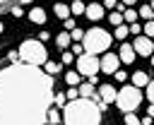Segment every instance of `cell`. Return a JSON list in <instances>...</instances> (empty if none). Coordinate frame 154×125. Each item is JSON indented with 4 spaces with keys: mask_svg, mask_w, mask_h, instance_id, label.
Masks as SVG:
<instances>
[{
    "mask_svg": "<svg viewBox=\"0 0 154 125\" xmlns=\"http://www.w3.org/2000/svg\"><path fill=\"white\" fill-rule=\"evenodd\" d=\"M29 19H31L34 24H46V10H43V7H34V10L29 12Z\"/></svg>",
    "mask_w": 154,
    "mask_h": 125,
    "instance_id": "cell-13",
    "label": "cell"
},
{
    "mask_svg": "<svg viewBox=\"0 0 154 125\" xmlns=\"http://www.w3.org/2000/svg\"><path fill=\"white\" fill-rule=\"evenodd\" d=\"M123 17L132 24V22H137V17H140V10H135V7H128L125 12H123Z\"/></svg>",
    "mask_w": 154,
    "mask_h": 125,
    "instance_id": "cell-21",
    "label": "cell"
},
{
    "mask_svg": "<svg viewBox=\"0 0 154 125\" xmlns=\"http://www.w3.org/2000/svg\"><path fill=\"white\" fill-rule=\"evenodd\" d=\"M65 29H67V31H72V29H75V19H72V17H67V19H65Z\"/></svg>",
    "mask_w": 154,
    "mask_h": 125,
    "instance_id": "cell-34",
    "label": "cell"
},
{
    "mask_svg": "<svg viewBox=\"0 0 154 125\" xmlns=\"http://www.w3.org/2000/svg\"><path fill=\"white\" fill-rule=\"evenodd\" d=\"M48 38H51L48 31H41V34H38V41H48Z\"/></svg>",
    "mask_w": 154,
    "mask_h": 125,
    "instance_id": "cell-36",
    "label": "cell"
},
{
    "mask_svg": "<svg viewBox=\"0 0 154 125\" xmlns=\"http://www.w3.org/2000/svg\"><path fill=\"white\" fill-rule=\"evenodd\" d=\"M65 94H67V99L72 101V99H77V96H79V87H70V91H65Z\"/></svg>",
    "mask_w": 154,
    "mask_h": 125,
    "instance_id": "cell-31",
    "label": "cell"
},
{
    "mask_svg": "<svg viewBox=\"0 0 154 125\" xmlns=\"http://www.w3.org/2000/svg\"><path fill=\"white\" fill-rule=\"evenodd\" d=\"M103 5H99V2H91V5H87V10H84V14H87V19H91V22H99V19H103Z\"/></svg>",
    "mask_w": 154,
    "mask_h": 125,
    "instance_id": "cell-9",
    "label": "cell"
},
{
    "mask_svg": "<svg viewBox=\"0 0 154 125\" xmlns=\"http://www.w3.org/2000/svg\"><path fill=\"white\" fill-rule=\"evenodd\" d=\"M125 125H142V120L130 111V113H125Z\"/></svg>",
    "mask_w": 154,
    "mask_h": 125,
    "instance_id": "cell-24",
    "label": "cell"
},
{
    "mask_svg": "<svg viewBox=\"0 0 154 125\" xmlns=\"http://www.w3.org/2000/svg\"><path fill=\"white\" fill-rule=\"evenodd\" d=\"M135 50H137V55H152L154 53V41H152V36H137L135 38Z\"/></svg>",
    "mask_w": 154,
    "mask_h": 125,
    "instance_id": "cell-7",
    "label": "cell"
},
{
    "mask_svg": "<svg viewBox=\"0 0 154 125\" xmlns=\"http://www.w3.org/2000/svg\"><path fill=\"white\" fill-rule=\"evenodd\" d=\"M147 99H149V103H154V79H149V84H147Z\"/></svg>",
    "mask_w": 154,
    "mask_h": 125,
    "instance_id": "cell-28",
    "label": "cell"
},
{
    "mask_svg": "<svg viewBox=\"0 0 154 125\" xmlns=\"http://www.w3.org/2000/svg\"><path fill=\"white\" fill-rule=\"evenodd\" d=\"M70 36H72V41H82V38H84V31H82L79 26H75V29L70 31Z\"/></svg>",
    "mask_w": 154,
    "mask_h": 125,
    "instance_id": "cell-27",
    "label": "cell"
},
{
    "mask_svg": "<svg viewBox=\"0 0 154 125\" xmlns=\"http://www.w3.org/2000/svg\"><path fill=\"white\" fill-rule=\"evenodd\" d=\"M123 19H125V17H123V14L118 12V10H113V12L108 14V22H111L113 26H120V24H123Z\"/></svg>",
    "mask_w": 154,
    "mask_h": 125,
    "instance_id": "cell-22",
    "label": "cell"
},
{
    "mask_svg": "<svg viewBox=\"0 0 154 125\" xmlns=\"http://www.w3.org/2000/svg\"><path fill=\"white\" fill-rule=\"evenodd\" d=\"M123 2H125V5H128V7H132V5H135V2H137V0H123Z\"/></svg>",
    "mask_w": 154,
    "mask_h": 125,
    "instance_id": "cell-40",
    "label": "cell"
},
{
    "mask_svg": "<svg viewBox=\"0 0 154 125\" xmlns=\"http://www.w3.org/2000/svg\"><path fill=\"white\" fill-rule=\"evenodd\" d=\"M53 12H55V17L63 19V22L72 14V12H70V5H63V2H55V5H53Z\"/></svg>",
    "mask_w": 154,
    "mask_h": 125,
    "instance_id": "cell-12",
    "label": "cell"
},
{
    "mask_svg": "<svg viewBox=\"0 0 154 125\" xmlns=\"http://www.w3.org/2000/svg\"><path fill=\"white\" fill-rule=\"evenodd\" d=\"M0 2H7V0H0Z\"/></svg>",
    "mask_w": 154,
    "mask_h": 125,
    "instance_id": "cell-45",
    "label": "cell"
},
{
    "mask_svg": "<svg viewBox=\"0 0 154 125\" xmlns=\"http://www.w3.org/2000/svg\"><path fill=\"white\" fill-rule=\"evenodd\" d=\"M48 123H53V125H58L60 123V113H55V108L51 106V111H48Z\"/></svg>",
    "mask_w": 154,
    "mask_h": 125,
    "instance_id": "cell-26",
    "label": "cell"
},
{
    "mask_svg": "<svg viewBox=\"0 0 154 125\" xmlns=\"http://www.w3.org/2000/svg\"><path fill=\"white\" fill-rule=\"evenodd\" d=\"M84 10H87V5L82 0H72V5H70V12L72 14H84Z\"/></svg>",
    "mask_w": 154,
    "mask_h": 125,
    "instance_id": "cell-20",
    "label": "cell"
},
{
    "mask_svg": "<svg viewBox=\"0 0 154 125\" xmlns=\"http://www.w3.org/2000/svg\"><path fill=\"white\" fill-rule=\"evenodd\" d=\"M99 96H101L106 103H116V99H118V91L113 89V84H101V87H99Z\"/></svg>",
    "mask_w": 154,
    "mask_h": 125,
    "instance_id": "cell-11",
    "label": "cell"
},
{
    "mask_svg": "<svg viewBox=\"0 0 154 125\" xmlns=\"http://www.w3.org/2000/svg\"><path fill=\"white\" fill-rule=\"evenodd\" d=\"M149 5H152V10H154V0H149Z\"/></svg>",
    "mask_w": 154,
    "mask_h": 125,
    "instance_id": "cell-43",
    "label": "cell"
},
{
    "mask_svg": "<svg viewBox=\"0 0 154 125\" xmlns=\"http://www.w3.org/2000/svg\"><path fill=\"white\" fill-rule=\"evenodd\" d=\"M118 67H120V55H118V53H106V55L101 58V72L113 75Z\"/></svg>",
    "mask_w": 154,
    "mask_h": 125,
    "instance_id": "cell-8",
    "label": "cell"
},
{
    "mask_svg": "<svg viewBox=\"0 0 154 125\" xmlns=\"http://www.w3.org/2000/svg\"><path fill=\"white\" fill-rule=\"evenodd\" d=\"M79 96L94 99V96H96V91H94V84H91V82H84V84H79Z\"/></svg>",
    "mask_w": 154,
    "mask_h": 125,
    "instance_id": "cell-16",
    "label": "cell"
},
{
    "mask_svg": "<svg viewBox=\"0 0 154 125\" xmlns=\"http://www.w3.org/2000/svg\"><path fill=\"white\" fill-rule=\"evenodd\" d=\"M70 43H72L70 31H60V34H55V46H58V48H67Z\"/></svg>",
    "mask_w": 154,
    "mask_h": 125,
    "instance_id": "cell-15",
    "label": "cell"
},
{
    "mask_svg": "<svg viewBox=\"0 0 154 125\" xmlns=\"http://www.w3.org/2000/svg\"><path fill=\"white\" fill-rule=\"evenodd\" d=\"M118 55H120V62H132L135 58H137V50H135V46H130V43H123L120 46V50H118Z\"/></svg>",
    "mask_w": 154,
    "mask_h": 125,
    "instance_id": "cell-10",
    "label": "cell"
},
{
    "mask_svg": "<svg viewBox=\"0 0 154 125\" xmlns=\"http://www.w3.org/2000/svg\"><path fill=\"white\" fill-rule=\"evenodd\" d=\"M111 41H113V36H111L106 29H101V26H94V29L84 31V38H82L84 50H87V53H94V55L106 53L108 46H111Z\"/></svg>",
    "mask_w": 154,
    "mask_h": 125,
    "instance_id": "cell-3",
    "label": "cell"
},
{
    "mask_svg": "<svg viewBox=\"0 0 154 125\" xmlns=\"http://www.w3.org/2000/svg\"><path fill=\"white\" fill-rule=\"evenodd\" d=\"M19 2H22V5H29V2H31V0H19Z\"/></svg>",
    "mask_w": 154,
    "mask_h": 125,
    "instance_id": "cell-41",
    "label": "cell"
},
{
    "mask_svg": "<svg viewBox=\"0 0 154 125\" xmlns=\"http://www.w3.org/2000/svg\"><path fill=\"white\" fill-rule=\"evenodd\" d=\"M65 125H101V108L94 99L77 96L63 106Z\"/></svg>",
    "mask_w": 154,
    "mask_h": 125,
    "instance_id": "cell-2",
    "label": "cell"
},
{
    "mask_svg": "<svg viewBox=\"0 0 154 125\" xmlns=\"http://www.w3.org/2000/svg\"><path fill=\"white\" fill-rule=\"evenodd\" d=\"M140 17L149 22V19L154 17V10H152V5H142V7H140Z\"/></svg>",
    "mask_w": 154,
    "mask_h": 125,
    "instance_id": "cell-23",
    "label": "cell"
},
{
    "mask_svg": "<svg viewBox=\"0 0 154 125\" xmlns=\"http://www.w3.org/2000/svg\"><path fill=\"white\" fill-rule=\"evenodd\" d=\"M147 115H152V118H154V103H149V108H147Z\"/></svg>",
    "mask_w": 154,
    "mask_h": 125,
    "instance_id": "cell-39",
    "label": "cell"
},
{
    "mask_svg": "<svg viewBox=\"0 0 154 125\" xmlns=\"http://www.w3.org/2000/svg\"><path fill=\"white\" fill-rule=\"evenodd\" d=\"M140 103H142V91H140V87H135V84H123V89L118 91L116 106H118L123 113H130V111H135Z\"/></svg>",
    "mask_w": 154,
    "mask_h": 125,
    "instance_id": "cell-5",
    "label": "cell"
},
{
    "mask_svg": "<svg viewBox=\"0 0 154 125\" xmlns=\"http://www.w3.org/2000/svg\"><path fill=\"white\" fill-rule=\"evenodd\" d=\"M118 5V0H103V7H108V10H113Z\"/></svg>",
    "mask_w": 154,
    "mask_h": 125,
    "instance_id": "cell-35",
    "label": "cell"
},
{
    "mask_svg": "<svg viewBox=\"0 0 154 125\" xmlns=\"http://www.w3.org/2000/svg\"><path fill=\"white\" fill-rule=\"evenodd\" d=\"M41 67H43L48 75H58V72H60V62H53V60H46Z\"/></svg>",
    "mask_w": 154,
    "mask_h": 125,
    "instance_id": "cell-19",
    "label": "cell"
},
{
    "mask_svg": "<svg viewBox=\"0 0 154 125\" xmlns=\"http://www.w3.org/2000/svg\"><path fill=\"white\" fill-rule=\"evenodd\" d=\"M142 31H144V26H140L137 22H132V24H130V34H137V36H140Z\"/></svg>",
    "mask_w": 154,
    "mask_h": 125,
    "instance_id": "cell-30",
    "label": "cell"
},
{
    "mask_svg": "<svg viewBox=\"0 0 154 125\" xmlns=\"http://www.w3.org/2000/svg\"><path fill=\"white\" fill-rule=\"evenodd\" d=\"M149 60H152V67H154V53H152V55H149Z\"/></svg>",
    "mask_w": 154,
    "mask_h": 125,
    "instance_id": "cell-42",
    "label": "cell"
},
{
    "mask_svg": "<svg viewBox=\"0 0 154 125\" xmlns=\"http://www.w3.org/2000/svg\"><path fill=\"white\" fill-rule=\"evenodd\" d=\"M53 103V75L41 65L19 60L0 70V125H46Z\"/></svg>",
    "mask_w": 154,
    "mask_h": 125,
    "instance_id": "cell-1",
    "label": "cell"
},
{
    "mask_svg": "<svg viewBox=\"0 0 154 125\" xmlns=\"http://www.w3.org/2000/svg\"><path fill=\"white\" fill-rule=\"evenodd\" d=\"M130 34V26H125V24H120V26H116V31H113V38H118V41H125V36Z\"/></svg>",
    "mask_w": 154,
    "mask_h": 125,
    "instance_id": "cell-18",
    "label": "cell"
},
{
    "mask_svg": "<svg viewBox=\"0 0 154 125\" xmlns=\"http://www.w3.org/2000/svg\"><path fill=\"white\" fill-rule=\"evenodd\" d=\"M142 125H152V115H144L142 118Z\"/></svg>",
    "mask_w": 154,
    "mask_h": 125,
    "instance_id": "cell-38",
    "label": "cell"
},
{
    "mask_svg": "<svg viewBox=\"0 0 154 125\" xmlns=\"http://www.w3.org/2000/svg\"><path fill=\"white\" fill-rule=\"evenodd\" d=\"M12 14L14 17H22V7H12Z\"/></svg>",
    "mask_w": 154,
    "mask_h": 125,
    "instance_id": "cell-37",
    "label": "cell"
},
{
    "mask_svg": "<svg viewBox=\"0 0 154 125\" xmlns=\"http://www.w3.org/2000/svg\"><path fill=\"white\" fill-rule=\"evenodd\" d=\"M67 101H70V99H67V94H60V91H55V106H60V108H63Z\"/></svg>",
    "mask_w": 154,
    "mask_h": 125,
    "instance_id": "cell-25",
    "label": "cell"
},
{
    "mask_svg": "<svg viewBox=\"0 0 154 125\" xmlns=\"http://www.w3.org/2000/svg\"><path fill=\"white\" fill-rule=\"evenodd\" d=\"M19 60L29 62V65H43L48 60V50H46L43 41H38V38L22 41V46H19Z\"/></svg>",
    "mask_w": 154,
    "mask_h": 125,
    "instance_id": "cell-4",
    "label": "cell"
},
{
    "mask_svg": "<svg viewBox=\"0 0 154 125\" xmlns=\"http://www.w3.org/2000/svg\"><path fill=\"white\" fill-rule=\"evenodd\" d=\"M72 60H75V53H70V50H65V53H63V62H65V65H70Z\"/></svg>",
    "mask_w": 154,
    "mask_h": 125,
    "instance_id": "cell-32",
    "label": "cell"
},
{
    "mask_svg": "<svg viewBox=\"0 0 154 125\" xmlns=\"http://www.w3.org/2000/svg\"><path fill=\"white\" fill-rule=\"evenodd\" d=\"M79 79H82L79 72H75V70H72V72H65V82H67L70 87H79Z\"/></svg>",
    "mask_w": 154,
    "mask_h": 125,
    "instance_id": "cell-17",
    "label": "cell"
},
{
    "mask_svg": "<svg viewBox=\"0 0 154 125\" xmlns=\"http://www.w3.org/2000/svg\"><path fill=\"white\" fill-rule=\"evenodd\" d=\"M0 34H2V22H0Z\"/></svg>",
    "mask_w": 154,
    "mask_h": 125,
    "instance_id": "cell-44",
    "label": "cell"
},
{
    "mask_svg": "<svg viewBox=\"0 0 154 125\" xmlns=\"http://www.w3.org/2000/svg\"><path fill=\"white\" fill-rule=\"evenodd\" d=\"M99 70H101V60L94 55V53H82L77 58V72L82 77H87L91 84L99 82Z\"/></svg>",
    "mask_w": 154,
    "mask_h": 125,
    "instance_id": "cell-6",
    "label": "cell"
},
{
    "mask_svg": "<svg viewBox=\"0 0 154 125\" xmlns=\"http://www.w3.org/2000/svg\"><path fill=\"white\" fill-rule=\"evenodd\" d=\"M132 84H135V87H140V89H142V87H147V84H149V75H147V72H142V70L132 72Z\"/></svg>",
    "mask_w": 154,
    "mask_h": 125,
    "instance_id": "cell-14",
    "label": "cell"
},
{
    "mask_svg": "<svg viewBox=\"0 0 154 125\" xmlns=\"http://www.w3.org/2000/svg\"><path fill=\"white\" fill-rule=\"evenodd\" d=\"M113 75H116V79H118V82H125V79H128V72H123V70H116Z\"/></svg>",
    "mask_w": 154,
    "mask_h": 125,
    "instance_id": "cell-33",
    "label": "cell"
},
{
    "mask_svg": "<svg viewBox=\"0 0 154 125\" xmlns=\"http://www.w3.org/2000/svg\"><path fill=\"white\" fill-rule=\"evenodd\" d=\"M144 34H147V36H152V38H154V19H149V22H147V24H144Z\"/></svg>",
    "mask_w": 154,
    "mask_h": 125,
    "instance_id": "cell-29",
    "label": "cell"
}]
</instances>
